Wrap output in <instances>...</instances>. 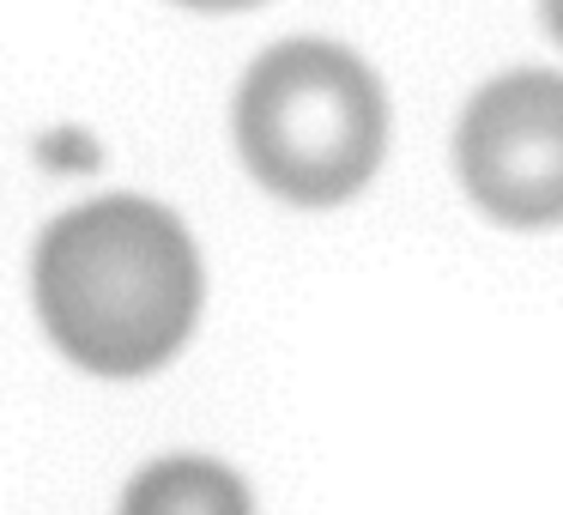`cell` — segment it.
Segmentation results:
<instances>
[{
    "instance_id": "1",
    "label": "cell",
    "mask_w": 563,
    "mask_h": 515,
    "mask_svg": "<svg viewBox=\"0 0 563 515\" xmlns=\"http://www.w3.org/2000/svg\"><path fill=\"white\" fill-rule=\"evenodd\" d=\"M43 333L91 376H146L170 364L200 321V255L170 207L103 195L62 212L31 255Z\"/></svg>"
},
{
    "instance_id": "2",
    "label": "cell",
    "mask_w": 563,
    "mask_h": 515,
    "mask_svg": "<svg viewBox=\"0 0 563 515\" xmlns=\"http://www.w3.org/2000/svg\"><path fill=\"white\" fill-rule=\"evenodd\" d=\"M231 128L267 195L291 207H340L382 171L388 98L352 50L297 37L243 74Z\"/></svg>"
},
{
    "instance_id": "3",
    "label": "cell",
    "mask_w": 563,
    "mask_h": 515,
    "mask_svg": "<svg viewBox=\"0 0 563 515\" xmlns=\"http://www.w3.org/2000/svg\"><path fill=\"white\" fill-rule=\"evenodd\" d=\"M461 183L497 224H563V74H503L473 91L454 134Z\"/></svg>"
},
{
    "instance_id": "4",
    "label": "cell",
    "mask_w": 563,
    "mask_h": 515,
    "mask_svg": "<svg viewBox=\"0 0 563 515\" xmlns=\"http://www.w3.org/2000/svg\"><path fill=\"white\" fill-rule=\"evenodd\" d=\"M122 515H255L243 473L207 454H164L122 491Z\"/></svg>"
},
{
    "instance_id": "5",
    "label": "cell",
    "mask_w": 563,
    "mask_h": 515,
    "mask_svg": "<svg viewBox=\"0 0 563 515\" xmlns=\"http://www.w3.org/2000/svg\"><path fill=\"white\" fill-rule=\"evenodd\" d=\"M539 19H545V31L563 43V0H539Z\"/></svg>"
},
{
    "instance_id": "6",
    "label": "cell",
    "mask_w": 563,
    "mask_h": 515,
    "mask_svg": "<svg viewBox=\"0 0 563 515\" xmlns=\"http://www.w3.org/2000/svg\"><path fill=\"white\" fill-rule=\"evenodd\" d=\"M183 7H207V13H236V7H261V0H183Z\"/></svg>"
}]
</instances>
